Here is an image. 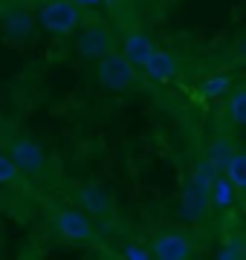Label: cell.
<instances>
[{
  "mask_svg": "<svg viewBox=\"0 0 246 260\" xmlns=\"http://www.w3.org/2000/svg\"><path fill=\"white\" fill-rule=\"evenodd\" d=\"M142 70L151 81H171L177 75V58L171 52H165V49L153 47V52L142 61Z\"/></svg>",
  "mask_w": 246,
  "mask_h": 260,
  "instance_id": "52a82bcc",
  "label": "cell"
},
{
  "mask_svg": "<svg viewBox=\"0 0 246 260\" xmlns=\"http://www.w3.org/2000/svg\"><path fill=\"white\" fill-rule=\"evenodd\" d=\"M32 32V15L23 9L18 12H9L6 18H3V35L12 38V41H20V38H26Z\"/></svg>",
  "mask_w": 246,
  "mask_h": 260,
  "instance_id": "8fae6325",
  "label": "cell"
},
{
  "mask_svg": "<svg viewBox=\"0 0 246 260\" xmlns=\"http://www.w3.org/2000/svg\"><path fill=\"white\" fill-rule=\"evenodd\" d=\"M38 23L49 35H70L81 23V9L73 0H47L38 9Z\"/></svg>",
  "mask_w": 246,
  "mask_h": 260,
  "instance_id": "3957f363",
  "label": "cell"
},
{
  "mask_svg": "<svg viewBox=\"0 0 246 260\" xmlns=\"http://www.w3.org/2000/svg\"><path fill=\"white\" fill-rule=\"evenodd\" d=\"M99 81L113 93H125L139 87V73H136V64H131L122 52L110 49L99 58Z\"/></svg>",
  "mask_w": 246,
  "mask_h": 260,
  "instance_id": "7a4b0ae2",
  "label": "cell"
},
{
  "mask_svg": "<svg viewBox=\"0 0 246 260\" xmlns=\"http://www.w3.org/2000/svg\"><path fill=\"white\" fill-rule=\"evenodd\" d=\"M122 254L128 260H148L151 257V249H145L142 243H128V246L122 249Z\"/></svg>",
  "mask_w": 246,
  "mask_h": 260,
  "instance_id": "ac0fdd59",
  "label": "cell"
},
{
  "mask_svg": "<svg viewBox=\"0 0 246 260\" xmlns=\"http://www.w3.org/2000/svg\"><path fill=\"white\" fill-rule=\"evenodd\" d=\"M20 179H23V174L9 159V153H0V185H20Z\"/></svg>",
  "mask_w": 246,
  "mask_h": 260,
  "instance_id": "4fadbf2b",
  "label": "cell"
},
{
  "mask_svg": "<svg viewBox=\"0 0 246 260\" xmlns=\"http://www.w3.org/2000/svg\"><path fill=\"white\" fill-rule=\"evenodd\" d=\"M229 87H232V78H229V75H214V78H208V81L200 87V95H206V99H218V95L229 93Z\"/></svg>",
  "mask_w": 246,
  "mask_h": 260,
  "instance_id": "5bb4252c",
  "label": "cell"
},
{
  "mask_svg": "<svg viewBox=\"0 0 246 260\" xmlns=\"http://www.w3.org/2000/svg\"><path fill=\"white\" fill-rule=\"evenodd\" d=\"M6 139V127H3V121H0V142Z\"/></svg>",
  "mask_w": 246,
  "mask_h": 260,
  "instance_id": "ffe728a7",
  "label": "cell"
},
{
  "mask_svg": "<svg viewBox=\"0 0 246 260\" xmlns=\"http://www.w3.org/2000/svg\"><path fill=\"white\" fill-rule=\"evenodd\" d=\"M237 191L235 185L229 182L226 177H214L211 179V185H208V205H214V208H220V211H226V208H232L237 200Z\"/></svg>",
  "mask_w": 246,
  "mask_h": 260,
  "instance_id": "9c48e42d",
  "label": "cell"
},
{
  "mask_svg": "<svg viewBox=\"0 0 246 260\" xmlns=\"http://www.w3.org/2000/svg\"><path fill=\"white\" fill-rule=\"evenodd\" d=\"M220 260H243L246 257V246H243V237H232L229 243H223V249L218 251Z\"/></svg>",
  "mask_w": 246,
  "mask_h": 260,
  "instance_id": "e0dca14e",
  "label": "cell"
},
{
  "mask_svg": "<svg viewBox=\"0 0 246 260\" xmlns=\"http://www.w3.org/2000/svg\"><path fill=\"white\" fill-rule=\"evenodd\" d=\"M232 150H235V148H232V142H229V139H218L211 148H208V162L218 168V171H223V165H226V159H229Z\"/></svg>",
  "mask_w": 246,
  "mask_h": 260,
  "instance_id": "9a60e30c",
  "label": "cell"
},
{
  "mask_svg": "<svg viewBox=\"0 0 246 260\" xmlns=\"http://www.w3.org/2000/svg\"><path fill=\"white\" fill-rule=\"evenodd\" d=\"M76 47H78V52H81L84 58H93V61H99L104 52H110V49H113L110 29L104 26V23H90V26H84L81 32H78Z\"/></svg>",
  "mask_w": 246,
  "mask_h": 260,
  "instance_id": "8992f818",
  "label": "cell"
},
{
  "mask_svg": "<svg viewBox=\"0 0 246 260\" xmlns=\"http://www.w3.org/2000/svg\"><path fill=\"white\" fill-rule=\"evenodd\" d=\"M223 171H226V179L235 185L237 194H243L246 191V153L232 150L226 159V165H223Z\"/></svg>",
  "mask_w": 246,
  "mask_h": 260,
  "instance_id": "7c38bea8",
  "label": "cell"
},
{
  "mask_svg": "<svg viewBox=\"0 0 246 260\" xmlns=\"http://www.w3.org/2000/svg\"><path fill=\"white\" fill-rule=\"evenodd\" d=\"M153 52V41L148 32H142V29H133V32H128L122 41V55L131 61V64L142 67V61Z\"/></svg>",
  "mask_w": 246,
  "mask_h": 260,
  "instance_id": "ba28073f",
  "label": "cell"
},
{
  "mask_svg": "<svg viewBox=\"0 0 246 260\" xmlns=\"http://www.w3.org/2000/svg\"><path fill=\"white\" fill-rule=\"evenodd\" d=\"M49 223L55 229L58 237H64L67 243H93L99 237L93 217L78 208H67V205H55L49 211Z\"/></svg>",
  "mask_w": 246,
  "mask_h": 260,
  "instance_id": "6da1fadb",
  "label": "cell"
},
{
  "mask_svg": "<svg viewBox=\"0 0 246 260\" xmlns=\"http://www.w3.org/2000/svg\"><path fill=\"white\" fill-rule=\"evenodd\" d=\"M229 116H232V121H235L237 127H240V124H246V93L240 90V87L232 93V102H229Z\"/></svg>",
  "mask_w": 246,
  "mask_h": 260,
  "instance_id": "2e32d148",
  "label": "cell"
},
{
  "mask_svg": "<svg viewBox=\"0 0 246 260\" xmlns=\"http://www.w3.org/2000/svg\"><path fill=\"white\" fill-rule=\"evenodd\" d=\"M76 197H78V203L84 205L87 214H107L110 211V197L104 194L102 188L84 185V188H78L76 191Z\"/></svg>",
  "mask_w": 246,
  "mask_h": 260,
  "instance_id": "30bf717a",
  "label": "cell"
},
{
  "mask_svg": "<svg viewBox=\"0 0 246 260\" xmlns=\"http://www.w3.org/2000/svg\"><path fill=\"white\" fill-rule=\"evenodd\" d=\"M9 159L18 165L20 174H44L47 171V150L29 136H15L9 139Z\"/></svg>",
  "mask_w": 246,
  "mask_h": 260,
  "instance_id": "277c9868",
  "label": "cell"
},
{
  "mask_svg": "<svg viewBox=\"0 0 246 260\" xmlns=\"http://www.w3.org/2000/svg\"><path fill=\"white\" fill-rule=\"evenodd\" d=\"M151 254L160 260H189L194 254V243L182 232H162L153 237Z\"/></svg>",
  "mask_w": 246,
  "mask_h": 260,
  "instance_id": "5b68a950",
  "label": "cell"
},
{
  "mask_svg": "<svg viewBox=\"0 0 246 260\" xmlns=\"http://www.w3.org/2000/svg\"><path fill=\"white\" fill-rule=\"evenodd\" d=\"M73 3H84V6H96L99 0H73Z\"/></svg>",
  "mask_w": 246,
  "mask_h": 260,
  "instance_id": "d6986e66",
  "label": "cell"
}]
</instances>
